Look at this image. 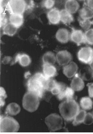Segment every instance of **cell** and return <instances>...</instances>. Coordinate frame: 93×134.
<instances>
[{"instance_id":"6da1fadb","label":"cell","mask_w":93,"mask_h":134,"mask_svg":"<svg viewBox=\"0 0 93 134\" xmlns=\"http://www.w3.org/2000/svg\"><path fill=\"white\" fill-rule=\"evenodd\" d=\"M47 80L43 74L39 72L35 74L27 81V86L28 91L36 94L40 98H41L46 91L45 86Z\"/></svg>"},{"instance_id":"5b68a950","label":"cell","mask_w":93,"mask_h":134,"mask_svg":"<svg viewBox=\"0 0 93 134\" xmlns=\"http://www.w3.org/2000/svg\"><path fill=\"white\" fill-rule=\"evenodd\" d=\"M45 122L51 131H55L62 128L63 119L57 114H51L45 118Z\"/></svg>"},{"instance_id":"9a60e30c","label":"cell","mask_w":93,"mask_h":134,"mask_svg":"<svg viewBox=\"0 0 93 134\" xmlns=\"http://www.w3.org/2000/svg\"><path fill=\"white\" fill-rule=\"evenodd\" d=\"M79 7V3L75 0H68L65 3V10L72 14L76 13Z\"/></svg>"},{"instance_id":"4dcf8cb0","label":"cell","mask_w":93,"mask_h":134,"mask_svg":"<svg viewBox=\"0 0 93 134\" xmlns=\"http://www.w3.org/2000/svg\"><path fill=\"white\" fill-rule=\"evenodd\" d=\"M1 92H0V97H1V107L4 106L5 104V99L7 98V95L6 94V92L4 89V88L1 87Z\"/></svg>"},{"instance_id":"ac0fdd59","label":"cell","mask_w":93,"mask_h":134,"mask_svg":"<svg viewBox=\"0 0 93 134\" xmlns=\"http://www.w3.org/2000/svg\"><path fill=\"white\" fill-rule=\"evenodd\" d=\"M9 20L10 23L18 29L23 24V15L11 14L9 16Z\"/></svg>"},{"instance_id":"3957f363","label":"cell","mask_w":93,"mask_h":134,"mask_svg":"<svg viewBox=\"0 0 93 134\" xmlns=\"http://www.w3.org/2000/svg\"><path fill=\"white\" fill-rule=\"evenodd\" d=\"M40 99L36 94L27 92L23 98L22 106L23 109L30 113L35 112L39 107Z\"/></svg>"},{"instance_id":"4fadbf2b","label":"cell","mask_w":93,"mask_h":134,"mask_svg":"<svg viewBox=\"0 0 93 134\" xmlns=\"http://www.w3.org/2000/svg\"><path fill=\"white\" fill-rule=\"evenodd\" d=\"M84 83L83 80L77 74L72 80L70 84L71 88L74 91H80L83 89L84 87Z\"/></svg>"},{"instance_id":"d6986e66","label":"cell","mask_w":93,"mask_h":134,"mask_svg":"<svg viewBox=\"0 0 93 134\" xmlns=\"http://www.w3.org/2000/svg\"><path fill=\"white\" fill-rule=\"evenodd\" d=\"M60 20L65 25H69L74 21V18L72 14L65 9L60 11Z\"/></svg>"},{"instance_id":"e575fe53","label":"cell","mask_w":93,"mask_h":134,"mask_svg":"<svg viewBox=\"0 0 93 134\" xmlns=\"http://www.w3.org/2000/svg\"><path fill=\"white\" fill-rule=\"evenodd\" d=\"M88 87V92L89 96L93 98V83H89L87 85Z\"/></svg>"},{"instance_id":"d590c367","label":"cell","mask_w":93,"mask_h":134,"mask_svg":"<svg viewBox=\"0 0 93 134\" xmlns=\"http://www.w3.org/2000/svg\"><path fill=\"white\" fill-rule=\"evenodd\" d=\"M11 59L12 58L11 56H5V57L3 58V59H2V63H3V64L5 65V64H7L9 63L10 61L11 60Z\"/></svg>"},{"instance_id":"ffe728a7","label":"cell","mask_w":93,"mask_h":134,"mask_svg":"<svg viewBox=\"0 0 93 134\" xmlns=\"http://www.w3.org/2000/svg\"><path fill=\"white\" fill-rule=\"evenodd\" d=\"M15 62H18L23 67L28 66L31 63V59L28 55L19 54L16 57Z\"/></svg>"},{"instance_id":"d4e9b609","label":"cell","mask_w":93,"mask_h":134,"mask_svg":"<svg viewBox=\"0 0 93 134\" xmlns=\"http://www.w3.org/2000/svg\"><path fill=\"white\" fill-rule=\"evenodd\" d=\"M17 29L16 27L9 23L3 27V34L12 36L16 33Z\"/></svg>"},{"instance_id":"4316f807","label":"cell","mask_w":93,"mask_h":134,"mask_svg":"<svg viewBox=\"0 0 93 134\" xmlns=\"http://www.w3.org/2000/svg\"><path fill=\"white\" fill-rule=\"evenodd\" d=\"M65 85L61 82H57L54 87L52 90V94L57 96L61 94L66 88Z\"/></svg>"},{"instance_id":"8992f818","label":"cell","mask_w":93,"mask_h":134,"mask_svg":"<svg viewBox=\"0 0 93 134\" xmlns=\"http://www.w3.org/2000/svg\"><path fill=\"white\" fill-rule=\"evenodd\" d=\"M8 4L11 14L23 15L27 7L26 2L23 0H11Z\"/></svg>"},{"instance_id":"f1b7e54d","label":"cell","mask_w":93,"mask_h":134,"mask_svg":"<svg viewBox=\"0 0 93 134\" xmlns=\"http://www.w3.org/2000/svg\"><path fill=\"white\" fill-rule=\"evenodd\" d=\"M86 43L90 45H93V29L87 30L84 33Z\"/></svg>"},{"instance_id":"ba28073f","label":"cell","mask_w":93,"mask_h":134,"mask_svg":"<svg viewBox=\"0 0 93 134\" xmlns=\"http://www.w3.org/2000/svg\"><path fill=\"white\" fill-rule=\"evenodd\" d=\"M56 58L59 65L65 66L71 62L72 57L70 52L66 50H63L57 53Z\"/></svg>"},{"instance_id":"603a6c76","label":"cell","mask_w":93,"mask_h":134,"mask_svg":"<svg viewBox=\"0 0 93 134\" xmlns=\"http://www.w3.org/2000/svg\"><path fill=\"white\" fill-rule=\"evenodd\" d=\"M80 18L83 20H90L93 18V10L87 7L81 8L79 11Z\"/></svg>"},{"instance_id":"7a4b0ae2","label":"cell","mask_w":93,"mask_h":134,"mask_svg":"<svg viewBox=\"0 0 93 134\" xmlns=\"http://www.w3.org/2000/svg\"><path fill=\"white\" fill-rule=\"evenodd\" d=\"M59 109L62 117L67 121L73 120L80 111L79 106L74 99L66 100L61 103Z\"/></svg>"},{"instance_id":"d6a6232c","label":"cell","mask_w":93,"mask_h":134,"mask_svg":"<svg viewBox=\"0 0 93 134\" xmlns=\"http://www.w3.org/2000/svg\"><path fill=\"white\" fill-rule=\"evenodd\" d=\"M83 123L86 125H90L93 123V115L92 113H86Z\"/></svg>"},{"instance_id":"cb8c5ba5","label":"cell","mask_w":93,"mask_h":134,"mask_svg":"<svg viewBox=\"0 0 93 134\" xmlns=\"http://www.w3.org/2000/svg\"><path fill=\"white\" fill-rule=\"evenodd\" d=\"M80 105L84 110H90L93 108V102L90 97L86 96L81 98Z\"/></svg>"},{"instance_id":"2e32d148","label":"cell","mask_w":93,"mask_h":134,"mask_svg":"<svg viewBox=\"0 0 93 134\" xmlns=\"http://www.w3.org/2000/svg\"><path fill=\"white\" fill-rule=\"evenodd\" d=\"M78 74L83 80L88 81L93 80V70L90 66L82 68Z\"/></svg>"},{"instance_id":"44dd1931","label":"cell","mask_w":93,"mask_h":134,"mask_svg":"<svg viewBox=\"0 0 93 134\" xmlns=\"http://www.w3.org/2000/svg\"><path fill=\"white\" fill-rule=\"evenodd\" d=\"M75 91H73L71 87H66L65 90L61 94L57 96L59 100H62L66 99V100L73 99Z\"/></svg>"},{"instance_id":"8d00e7d4","label":"cell","mask_w":93,"mask_h":134,"mask_svg":"<svg viewBox=\"0 0 93 134\" xmlns=\"http://www.w3.org/2000/svg\"><path fill=\"white\" fill-rule=\"evenodd\" d=\"M85 4L88 7L93 10V0H89L85 1Z\"/></svg>"},{"instance_id":"9c48e42d","label":"cell","mask_w":93,"mask_h":134,"mask_svg":"<svg viewBox=\"0 0 93 134\" xmlns=\"http://www.w3.org/2000/svg\"><path fill=\"white\" fill-rule=\"evenodd\" d=\"M70 40L78 45L86 43L84 33L80 30L72 29L70 34Z\"/></svg>"},{"instance_id":"7402d4cb","label":"cell","mask_w":93,"mask_h":134,"mask_svg":"<svg viewBox=\"0 0 93 134\" xmlns=\"http://www.w3.org/2000/svg\"><path fill=\"white\" fill-rule=\"evenodd\" d=\"M43 64L54 65L56 61V56L53 52H47L42 57Z\"/></svg>"},{"instance_id":"74e56055","label":"cell","mask_w":93,"mask_h":134,"mask_svg":"<svg viewBox=\"0 0 93 134\" xmlns=\"http://www.w3.org/2000/svg\"><path fill=\"white\" fill-rule=\"evenodd\" d=\"M89 65H90V68L93 70V59L91 62L89 64Z\"/></svg>"},{"instance_id":"52a82bcc","label":"cell","mask_w":93,"mask_h":134,"mask_svg":"<svg viewBox=\"0 0 93 134\" xmlns=\"http://www.w3.org/2000/svg\"><path fill=\"white\" fill-rule=\"evenodd\" d=\"M79 61L85 64H90L93 59V49L90 47L80 48L77 53Z\"/></svg>"},{"instance_id":"8fae6325","label":"cell","mask_w":93,"mask_h":134,"mask_svg":"<svg viewBox=\"0 0 93 134\" xmlns=\"http://www.w3.org/2000/svg\"><path fill=\"white\" fill-rule=\"evenodd\" d=\"M47 17L48 21L51 24L57 25L61 21L60 11L57 8H52L48 12Z\"/></svg>"},{"instance_id":"484cf974","label":"cell","mask_w":93,"mask_h":134,"mask_svg":"<svg viewBox=\"0 0 93 134\" xmlns=\"http://www.w3.org/2000/svg\"><path fill=\"white\" fill-rule=\"evenodd\" d=\"M86 113L84 110H80L78 113L77 114L72 122L73 126H77L83 123Z\"/></svg>"},{"instance_id":"5bb4252c","label":"cell","mask_w":93,"mask_h":134,"mask_svg":"<svg viewBox=\"0 0 93 134\" xmlns=\"http://www.w3.org/2000/svg\"><path fill=\"white\" fill-rule=\"evenodd\" d=\"M43 74L46 79L52 78L57 75V69L54 65L43 64Z\"/></svg>"},{"instance_id":"30bf717a","label":"cell","mask_w":93,"mask_h":134,"mask_svg":"<svg viewBox=\"0 0 93 134\" xmlns=\"http://www.w3.org/2000/svg\"><path fill=\"white\" fill-rule=\"evenodd\" d=\"M78 65L76 63L71 62L63 68V73L68 78L73 77L77 73Z\"/></svg>"},{"instance_id":"f35d334b","label":"cell","mask_w":93,"mask_h":134,"mask_svg":"<svg viewBox=\"0 0 93 134\" xmlns=\"http://www.w3.org/2000/svg\"><path fill=\"white\" fill-rule=\"evenodd\" d=\"M92 114H93V111H92Z\"/></svg>"},{"instance_id":"1f68e13d","label":"cell","mask_w":93,"mask_h":134,"mask_svg":"<svg viewBox=\"0 0 93 134\" xmlns=\"http://www.w3.org/2000/svg\"><path fill=\"white\" fill-rule=\"evenodd\" d=\"M54 1L46 0L44 1L42 3V6L47 9H52L55 4Z\"/></svg>"},{"instance_id":"7c38bea8","label":"cell","mask_w":93,"mask_h":134,"mask_svg":"<svg viewBox=\"0 0 93 134\" xmlns=\"http://www.w3.org/2000/svg\"><path fill=\"white\" fill-rule=\"evenodd\" d=\"M55 38L60 43H66L70 40V34L66 29H60L57 31Z\"/></svg>"},{"instance_id":"836d02e7","label":"cell","mask_w":93,"mask_h":134,"mask_svg":"<svg viewBox=\"0 0 93 134\" xmlns=\"http://www.w3.org/2000/svg\"><path fill=\"white\" fill-rule=\"evenodd\" d=\"M1 27H4L5 26L8 24V19L4 14H1Z\"/></svg>"},{"instance_id":"83f0119b","label":"cell","mask_w":93,"mask_h":134,"mask_svg":"<svg viewBox=\"0 0 93 134\" xmlns=\"http://www.w3.org/2000/svg\"><path fill=\"white\" fill-rule=\"evenodd\" d=\"M78 21L80 26L86 31L90 29L91 25H93V20H83L79 18L78 19Z\"/></svg>"},{"instance_id":"f546056e","label":"cell","mask_w":93,"mask_h":134,"mask_svg":"<svg viewBox=\"0 0 93 134\" xmlns=\"http://www.w3.org/2000/svg\"><path fill=\"white\" fill-rule=\"evenodd\" d=\"M57 81L52 78L47 79L45 84V89L48 91H51L52 90L54 87Z\"/></svg>"},{"instance_id":"e0dca14e","label":"cell","mask_w":93,"mask_h":134,"mask_svg":"<svg viewBox=\"0 0 93 134\" xmlns=\"http://www.w3.org/2000/svg\"><path fill=\"white\" fill-rule=\"evenodd\" d=\"M21 111V108L18 104L16 103H11L7 105L5 114L10 116H16Z\"/></svg>"},{"instance_id":"277c9868","label":"cell","mask_w":93,"mask_h":134,"mask_svg":"<svg viewBox=\"0 0 93 134\" xmlns=\"http://www.w3.org/2000/svg\"><path fill=\"white\" fill-rule=\"evenodd\" d=\"M20 125L18 121L10 116L1 115L0 130L1 132H18Z\"/></svg>"}]
</instances>
